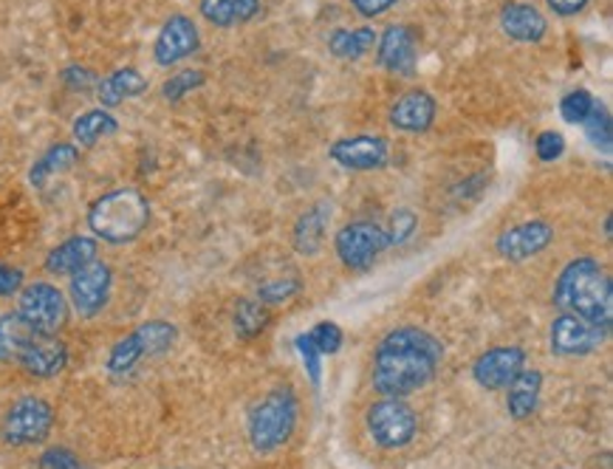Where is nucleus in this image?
<instances>
[{"mask_svg": "<svg viewBox=\"0 0 613 469\" xmlns=\"http://www.w3.org/2000/svg\"><path fill=\"white\" fill-rule=\"evenodd\" d=\"M444 360L438 337L419 326H399L373 351L371 385L388 398H408L427 387Z\"/></svg>", "mask_w": 613, "mask_h": 469, "instance_id": "nucleus-1", "label": "nucleus"}, {"mask_svg": "<svg viewBox=\"0 0 613 469\" xmlns=\"http://www.w3.org/2000/svg\"><path fill=\"white\" fill-rule=\"evenodd\" d=\"M557 309L562 315L582 317L596 326H607L613 322V286L611 277L605 275L594 257H577L566 269L560 271L554 284V295H551Z\"/></svg>", "mask_w": 613, "mask_h": 469, "instance_id": "nucleus-2", "label": "nucleus"}, {"mask_svg": "<svg viewBox=\"0 0 613 469\" xmlns=\"http://www.w3.org/2000/svg\"><path fill=\"white\" fill-rule=\"evenodd\" d=\"M150 221V204L134 186H119L99 195L88 210V226L105 244H130L145 232Z\"/></svg>", "mask_w": 613, "mask_h": 469, "instance_id": "nucleus-3", "label": "nucleus"}, {"mask_svg": "<svg viewBox=\"0 0 613 469\" xmlns=\"http://www.w3.org/2000/svg\"><path fill=\"white\" fill-rule=\"evenodd\" d=\"M297 416H300V405H297V396H294L292 387L268 391L252 407L250 422H246L252 450L261 452V456L281 450L283 444H288V438L294 436Z\"/></svg>", "mask_w": 613, "mask_h": 469, "instance_id": "nucleus-4", "label": "nucleus"}, {"mask_svg": "<svg viewBox=\"0 0 613 469\" xmlns=\"http://www.w3.org/2000/svg\"><path fill=\"white\" fill-rule=\"evenodd\" d=\"M179 340L173 322L167 320H150L141 322L134 334H128L125 340L116 342L108 354V373L110 376H125L134 371L139 362L150 360V356L167 354L170 348Z\"/></svg>", "mask_w": 613, "mask_h": 469, "instance_id": "nucleus-5", "label": "nucleus"}, {"mask_svg": "<svg viewBox=\"0 0 613 469\" xmlns=\"http://www.w3.org/2000/svg\"><path fill=\"white\" fill-rule=\"evenodd\" d=\"M364 427L382 450H404L419 433V416L404 398L382 396L364 413Z\"/></svg>", "mask_w": 613, "mask_h": 469, "instance_id": "nucleus-6", "label": "nucleus"}, {"mask_svg": "<svg viewBox=\"0 0 613 469\" xmlns=\"http://www.w3.org/2000/svg\"><path fill=\"white\" fill-rule=\"evenodd\" d=\"M54 427V407L40 396H20L3 416L0 436L9 447H32L49 438Z\"/></svg>", "mask_w": 613, "mask_h": 469, "instance_id": "nucleus-7", "label": "nucleus"}, {"mask_svg": "<svg viewBox=\"0 0 613 469\" xmlns=\"http://www.w3.org/2000/svg\"><path fill=\"white\" fill-rule=\"evenodd\" d=\"M18 315L40 331V334L57 337L60 328L68 320V302L65 295L52 284H32L20 289L18 297Z\"/></svg>", "mask_w": 613, "mask_h": 469, "instance_id": "nucleus-8", "label": "nucleus"}, {"mask_svg": "<svg viewBox=\"0 0 613 469\" xmlns=\"http://www.w3.org/2000/svg\"><path fill=\"white\" fill-rule=\"evenodd\" d=\"M388 246V232L379 224H373V221L346 224L337 232V238H334L337 257L342 260V266H348L353 271L368 269Z\"/></svg>", "mask_w": 613, "mask_h": 469, "instance_id": "nucleus-9", "label": "nucleus"}, {"mask_svg": "<svg viewBox=\"0 0 613 469\" xmlns=\"http://www.w3.org/2000/svg\"><path fill=\"white\" fill-rule=\"evenodd\" d=\"M611 328L588 322L574 315H560L551 322L549 345L551 354L557 356H588L594 354L596 348L605 345Z\"/></svg>", "mask_w": 613, "mask_h": 469, "instance_id": "nucleus-10", "label": "nucleus"}, {"mask_svg": "<svg viewBox=\"0 0 613 469\" xmlns=\"http://www.w3.org/2000/svg\"><path fill=\"white\" fill-rule=\"evenodd\" d=\"M110 289H114V271L103 260H91L88 266H83L80 271L71 275V306L83 320H91L108 306Z\"/></svg>", "mask_w": 613, "mask_h": 469, "instance_id": "nucleus-11", "label": "nucleus"}, {"mask_svg": "<svg viewBox=\"0 0 613 469\" xmlns=\"http://www.w3.org/2000/svg\"><path fill=\"white\" fill-rule=\"evenodd\" d=\"M201 49V32L195 20L187 14H173L165 20L159 38L154 43V60L161 68H173L181 60L192 57Z\"/></svg>", "mask_w": 613, "mask_h": 469, "instance_id": "nucleus-12", "label": "nucleus"}, {"mask_svg": "<svg viewBox=\"0 0 613 469\" xmlns=\"http://www.w3.org/2000/svg\"><path fill=\"white\" fill-rule=\"evenodd\" d=\"M339 168L353 170V173H371V170H382L390 159V145L382 136L359 134L348 136V139H337L328 150Z\"/></svg>", "mask_w": 613, "mask_h": 469, "instance_id": "nucleus-13", "label": "nucleus"}, {"mask_svg": "<svg viewBox=\"0 0 613 469\" xmlns=\"http://www.w3.org/2000/svg\"><path fill=\"white\" fill-rule=\"evenodd\" d=\"M526 367V351L518 345H498L489 348L475 360L473 376L484 391H506L509 382Z\"/></svg>", "mask_w": 613, "mask_h": 469, "instance_id": "nucleus-14", "label": "nucleus"}, {"mask_svg": "<svg viewBox=\"0 0 613 469\" xmlns=\"http://www.w3.org/2000/svg\"><path fill=\"white\" fill-rule=\"evenodd\" d=\"M377 63L393 77H413L419 63V40L404 23H393L377 40Z\"/></svg>", "mask_w": 613, "mask_h": 469, "instance_id": "nucleus-15", "label": "nucleus"}, {"mask_svg": "<svg viewBox=\"0 0 613 469\" xmlns=\"http://www.w3.org/2000/svg\"><path fill=\"white\" fill-rule=\"evenodd\" d=\"M551 241H554V226L549 221H526V224L511 226L504 235H498L495 249H498L500 257L511 260V264H524L529 257L549 249Z\"/></svg>", "mask_w": 613, "mask_h": 469, "instance_id": "nucleus-16", "label": "nucleus"}, {"mask_svg": "<svg viewBox=\"0 0 613 469\" xmlns=\"http://www.w3.org/2000/svg\"><path fill=\"white\" fill-rule=\"evenodd\" d=\"M435 114H438V105H435L433 94H430V90L415 88V90H408V94H402V97L393 103L388 122L390 128L399 130V134H410V136L427 134L435 122Z\"/></svg>", "mask_w": 613, "mask_h": 469, "instance_id": "nucleus-17", "label": "nucleus"}, {"mask_svg": "<svg viewBox=\"0 0 613 469\" xmlns=\"http://www.w3.org/2000/svg\"><path fill=\"white\" fill-rule=\"evenodd\" d=\"M65 365H68V348L54 334H34L18 362V367H23L29 376H38V380H52L65 371Z\"/></svg>", "mask_w": 613, "mask_h": 469, "instance_id": "nucleus-18", "label": "nucleus"}, {"mask_svg": "<svg viewBox=\"0 0 613 469\" xmlns=\"http://www.w3.org/2000/svg\"><path fill=\"white\" fill-rule=\"evenodd\" d=\"M500 32L515 43H540L549 34V20L535 3H506L500 12Z\"/></svg>", "mask_w": 613, "mask_h": 469, "instance_id": "nucleus-19", "label": "nucleus"}, {"mask_svg": "<svg viewBox=\"0 0 613 469\" xmlns=\"http://www.w3.org/2000/svg\"><path fill=\"white\" fill-rule=\"evenodd\" d=\"M328 224H331V204L328 201H317L314 206H308L306 213L297 218L292 232V244L300 255L314 257L323 249V241H326Z\"/></svg>", "mask_w": 613, "mask_h": 469, "instance_id": "nucleus-20", "label": "nucleus"}, {"mask_svg": "<svg viewBox=\"0 0 613 469\" xmlns=\"http://www.w3.org/2000/svg\"><path fill=\"white\" fill-rule=\"evenodd\" d=\"M540 391H543V373L537 367H524V371L509 382L506 387V413L515 422H526L535 416L537 405H540Z\"/></svg>", "mask_w": 613, "mask_h": 469, "instance_id": "nucleus-21", "label": "nucleus"}, {"mask_svg": "<svg viewBox=\"0 0 613 469\" xmlns=\"http://www.w3.org/2000/svg\"><path fill=\"white\" fill-rule=\"evenodd\" d=\"M91 260H96V238L74 235V238L63 241V244L49 252L45 269L52 271V275H74L83 266H88Z\"/></svg>", "mask_w": 613, "mask_h": 469, "instance_id": "nucleus-22", "label": "nucleus"}, {"mask_svg": "<svg viewBox=\"0 0 613 469\" xmlns=\"http://www.w3.org/2000/svg\"><path fill=\"white\" fill-rule=\"evenodd\" d=\"M145 90H147V77L139 72V68H130V65L116 68L114 74H108V77L96 83V94H99L103 108H116V105H121L125 99L141 97Z\"/></svg>", "mask_w": 613, "mask_h": 469, "instance_id": "nucleus-23", "label": "nucleus"}, {"mask_svg": "<svg viewBox=\"0 0 613 469\" xmlns=\"http://www.w3.org/2000/svg\"><path fill=\"white\" fill-rule=\"evenodd\" d=\"M34 334H40V331H34L18 311H9V315L0 317V362L18 365L29 342L34 340Z\"/></svg>", "mask_w": 613, "mask_h": 469, "instance_id": "nucleus-24", "label": "nucleus"}, {"mask_svg": "<svg viewBox=\"0 0 613 469\" xmlns=\"http://www.w3.org/2000/svg\"><path fill=\"white\" fill-rule=\"evenodd\" d=\"M77 161H80L77 145H71V142L52 145V148L45 150V153L32 164V170H29V181H32L34 186H45L54 175L71 170Z\"/></svg>", "mask_w": 613, "mask_h": 469, "instance_id": "nucleus-25", "label": "nucleus"}, {"mask_svg": "<svg viewBox=\"0 0 613 469\" xmlns=\"http://www.w3.org/2000/svg\"><path fill=\"white\" fill-rule=\"evenodd\" d=\"M379 34L371 26H359V29H334L331 38H328V52L337 60H362L364 54L371 52L377 45Z\"/></svg>", "mask_w": 613, "mask_h": 469, "instance_id": "nucleus-26", "label": "nucleus"}, {"mask_svg": "<svg viewBox=\"0 0 613 469\" xmlns=\"http://www.w3.org/2000/svg\"><path fill=\"white\" fill-rule=\"evenodd\" d=\"M116 130H119V122H116V116L110 114L108 108H91L74 119L71 134H74V142L77 145H83V148H94L99 139L114 136Z\"/></svg>", "mask_w": 613, "mask_h": 469, "instance_id": "nucleus-27", "label": "nucleus"}, {"mask_svg": "<svg viewBox=\"0 0 613 469\" xmlns=\"http://www.w3.org/2000/svg\"><path fill=\"white\" fill-rule=\"evenodd\" d=\"M272 320L268 315V306H263L261 300H237L235 315H232V322H235V334L241 340H255L257 334H263Z\"/></svg>", "mask_w": 613, "mask_h": 469, "instance_id": "nucleus-28", "label": "nucleus"}, {"mask_svg": "<svg viewBox=\"0 0 613 469\" xmlns=\"http://www.w3.org/2000/svg\"><path fill=\"white\" fill-rule=\"evenodd\" d=\"M594 108H596L594 94H591V90H585V88L569 90V94L560 99L562 122H569V125H585V119L591 116V110H594Z\"/></svg>", "mask_w": 613, "mask_h": 469, "instance_id": "nucleus-29", "label": "nucleus"}, {"mask_svg": "<svg viewBox=\"0 0 613 469\" xmlns=\"http://www.w3.org/2000/svg\"><path fill=\"white\" fill-rule=\"evenodd\" d=\"M585 136L588 142L594 145L596 150H611V142H613V125H611V114H607V108L602 103H596V108L591 110V116L585 119Z\"/></svg>", "mask_w": 613, "mask_h": 469, "instance_id": "nucleus-30", "label": "nucleus"}, {"mask_svg": "<svg viewBox=\"0 0 613 469\" xmlns=\"http://www.w3.org/2000/svg\"><path fill=\"white\" fill-rule=\"evenodd\" d=\"M204 83H207L204 72H199V68H187V72L173 74V77L161 85V97H165L167 103H181L187 94H192V90L201 88Z\"/></svg>", "mask_w": 613, "mask_h": 469, "instance_id": "nucleus-31", "label": "nucleus"}, {"mask_svg": "<svg viewBox=\"0 0 613 469\" xmlns=\"http://www.w3.org/2000/svg\"><path fill=\"white\" fill-rule=\"evenodd\" d=\"M297 291H300V280L297 277H277V280H266L263 286H257V300L263 306H281V302L292 300Z\"/></svg>", "mask_w": 613, "mask_h": 469, "instance_id": "nucleus-32", "label": "nucleus"}, {"mask_svg": "<svg viewBox=\"0 0 613 469\" xmlns=\"http://www.w3.org/2000/svg\"><path fill=\"white\" fill-rule=\"evenodd\" d=\"M201 18L215 29H232L235 20V0H199Z\"/></svg>", "mask_w": 613, "mask_h": 469, "instance_id": "nucleus-33", "label": "nucleus"}, {"mask_svg": "<svg viewBox=\"0 0 613 469\" xmlns=\"http://www.w3.org/2000/svg\"><path fill=\"white\" fill-rule=\"evenodd\" d=\"M308 340H311V345L320 351V356H334L342 348V331H339L337 322H317V326L308 331Z\"/></svg>", "mask_w": 613, "mask_h": 469, "instance_id": "nucleus-34", "label": "nucleus"}, {"mask_svg": "<svg viewBox=\"0 0 613 469\" xmlns=\"http://www.w3.org/2000/svg\"><path fill=\"white\" fill-rule=\"evenodd\" d=\"M415 226H419V218H415L413 210H397L393 213V221H390V230L388 232V244L390 246H402L413 238Z\"/></svg>", "mask_w": 613, "mask_h": 469, "instance_id": "nucleus-35", "label": "nucleus"}, {"mask_svg": "<svg viewBox=\"0 0 613 469\" xmlns=\"http://www.w3.org/2000/svg\"><path fill=\"white\" fill-rule=\"evenodd\" d=\"M535 153L537 159L551 164V161L562 159V153H566V139H562V134H557V130H543V134H537L535 139Z\"/></svg>", "mask_w": 613, "mask_h": 469, "instance_id": "nucleus-36", "label": "nucleus"}, {"mask_svg": "<svg viewBox=\"0 0 613 469\" xmlns=\"http://www.w3.org/2000/svg\"><path fill=\"white\" fill-rule=\"evenodd\" d=\"M40 467L43 469H85V463L80 461V456H74L65 447H52L40 456Z\"/></svg>", "mask_w": 613, "mask_h": 469, "instance_id": "nucleus-37", "label": "nucleus"}, {"mask_svg": "<svg viewBox=\"0 0 613 469\" xmlns=\"http://www.w3.org/2000/svg\"><path fill=\"white\" fill-rule=\"evenodd\" d=\"M297 351H300L303 362H306V371H308V376H311L314 385H320V380H323V356H320V351H317V348L311 345L308 334L297 337Z\"/></svg>", "mask_w": 613, "mask_h": 469, "instance_id": "nucleus-38", "label": "nucleus"}, {"mask_svg": "<svg viewBox=\"0 0 613 469\" xmlns=\"http://www.w3.org/2000/svg\"><path fill=\"white\" fill-rule=\"evenodd\" d=\"M60 79H63L71 90H88L99 83L96 74L91 72V68H85V65H68V68H63Z\"/></svg>", "mask_w": 613, "mask_h": 469, "instance_id": "nucleus-39", "label": "nucleus"}, {"mask_svg": "<svg viewBox=\"0 0 613 469\" xmlns=\"http://www.w3.org/2000/svg\"><path fill=\"white\" fill-rule=\"evenodd\" d=\"M353 7V12L362 14L364 20H373V18H382L384 12L397 7L399 0H348Z\"/></svg>", "mask_w": 613, "mask_h": 469, "instance_id": "nucleus-40", "label": "nucleus"}, {"mask_svg": "<svg viewBox=\"0 0 613 469\" xmlns=\"http://www.w3.org/2000/svg\"><path fill=\"white\" fill-rule=\"evenodd\" d=\"M23 289V271L14 266L0 264V297H12Z\"/></svg>", "mask_w": 613, "mask_h": 469, "instance_id": "nucleus-41", "label": "nucleus"}, {"mask_svg": "<svg viewBox=\"0 0 613 469\" xmlns=\"http://www.w3.org/2000/svg\"><path fill=\"white\" fill-rule=\"evenodd\" d=\"M591 0H546V7L557 14V18H577Z\"/></svg>", "mask_w": 613, "mask_h": 469, "instance_id": "nucleus-42", "label": "nucleus"}, {"mask_svg": "<svg viewBox=\"0 0 613 469\" xmlns=\"http://www.w3.org/2000/svg\"><path fill=\"white\" fill-rule=\"evenodd\" d=\"M261 12V0H235V20L237 23H250Z\"/></svg>", "mask_w": 613, "mask_h": 469, "instance_id": "nucleus-43", "label": "nucleus"}]
</instances>
